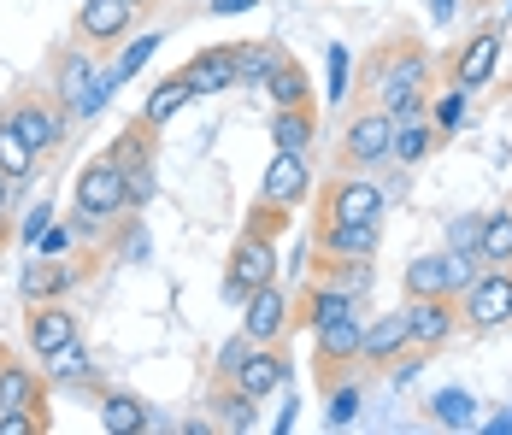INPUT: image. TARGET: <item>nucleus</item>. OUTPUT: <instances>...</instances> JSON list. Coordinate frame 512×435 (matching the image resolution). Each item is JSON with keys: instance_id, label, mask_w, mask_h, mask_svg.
I'll return each mask as SVG.
<instances>
[{"instance_id": "1", "label": "nucleus", "mask_w": 512, "mask_h": 435, "mask_svg": "<svg viewBox=\"0 0 512 435\" xmlns=\"http://www.w3.org/2000/svg\"><path fill=\"white\" fill-rule=\"evenodd\" d=\"M365 83L383 112H407V106H430V83H436V59L418 36H395L365 59Z\"/></svg>"}, {"instance_id": "2", "label": "nucleus", "mask_w": 512, "mask_h": 435, "mask_svg": "<svg viewBox=\"0 0 512 435\" xmlns=\"http://www.w3.org/2000/svg\"><path fill=\"white\" fill-rule=\"evenodd\" d=\"M48 89H53V100H59V106H65V112H71L77 124H89V118L101 112L106 100H112V89H118V77L95 65V48L71 42V48H59V53H53Z\"/></svg>"}, {"instance_id": "3", "label": "nucleus", "mask_w": 512, "mask_h": 435, "mask_svg": "<svg viewBox=\"0 0 512 435\" xmlns=\"http://www.w3.org/2000/svg\"><path fill=\"white\" fill-rule=\"evenodd\" d=\"M6 118L18 124V136L36 147V159H53L59 147L71 142V130H77V118L53 100V89H18V95H6Z\"/></svg>"}, {"instance_id": "4", "label": "nucleus", "mask_w": 512, "mask_h": 435, "mask_svg": "<svg viewBox=\"0 0 512 435\" xmlns=\"http://www.w3.org/2000/svg\"><path fill=\"white\" fill-rule=\"evenodd\" d=\"M342 171H377L395 159V112H383L377 100H359L342 124V142H336Z\"/></svg>"}, {"instance_id": "5", "label": "nucleus", "mask_w": 512, "mask_h": 435, "mask_svg": "<svg viewBox=\"0 0 512 435\" xmlns=\"http://www.w3.org/2000/svg\"><path fill=\"white\" fill-rule=\"evenodd\" d=\"M383 206H389V194L377 177H336V183H324L318 194V224H383Z\"/></svg>"}, {"instance_id": "6", "label": "nucleus", "mask_w": 512, "mask_h": 435, "mask_svg": "<svg viewBox=\"0 0 512 435\" xmlns=\"http://www.w3.org/2000/svg\"><path fill=\"white\" fill-rule=\"evenodd\" d=\"M71 206L101 212V218H130V177L118 171V159H112V153L83 159V171L71 177Z\"/></svg>"}, {"instance_id": "7", "label": "nucleus", "mask_w": 512, "mask_h": 435, "mask_svg": "<svg viewBox=\"0 0 512 435\" xmlns=\"http://www.w3.org/2000/svg\"><path fill=\"white\" fill-rule=\"evenodd\" d=\"M265 283H277V236H254V230H242L236 247H230V271H224V283L218 294L230 300V306H242L254 289Z\"/></svg>"}, {"instance_id": "8", "label": "nucleus", "mask_w": 512, "mask_h": 435, "mask_svg": "<svg viewBox=\"0 0 512 435\" xmlns=\"http://www.w3.org/2000/svg\"><path fill=\"white\" fill-rule=\"evenodd\" d=\"M112 159H118V171L130 177V212H142L148 200H154V159H159V130L142 118V124H124L118 136H112V147H106Z\"/></svg>"}, {"instance_id": "9", "label": "nucleus", "mask_w": 512, "mask_h": 435, "mask_svg": "<svg viewBox=\"0 0 512 435\" xmlns=\"http://www.w3.org/2000/svg\"><path fill=\"white\" fill-rule=\"evenodd\" d=\"M359 353H365V318H359V312L336 318V324H324V330H312V365H318V388L342 383V377L359 365Z\"/></svg>"}, {"instance_id": "10", "label": "nucleus", "mask_w": 512, "mask_h": 435, "mask_svg": "<svg viewBox=\"0 0 512 435\" xmlns=\"http://www.w3.org/2000/svg\"><path fill=\"white\" fill-rule=\"evenodd\" d=\"M295 330V294L283 283H265L242 300V336L254 347H283V336Z\"/></svg>"}, {"instance_id": "11", "label": "nucleus", "mask_w": 512, "mask_h": 435, "mask_svg": "<svg viewBox=\"0 0 512 435\" xmlns=\"http://www.w3.org/2000/svg\"><path fill=\"white\" fill-rule=\"evenodd\" d=\"M460 312L471 330H501L512 324V265H483L477 283L460 294Z\"/></svg>"}, {"instance_id": "12", "label": "nucleus", "mask_w": 512, "mask_h": 435, "mask_svg": "<svg viewBox=\"0 0 512 435\" xmlns=\"http://www.w3.org/2000/svg\"><path fill=\"white\" fill-rule=\"evenodd\" d=\"M401 312H407L412 353H436V347L465 324V312H460V300H454V294H407V306H401Z\"/></svg>"}, {"instance_id": "13", "label": "nucleus", "mask_w": 512, "mask_h": 435, "mask_svg": "<svg viewBox=\"0 0 512 435\" xmlns=\"http://www.w3.org/2000/svg\"><path fill=\"white\" fill-rule=\"evenodd\" d=\"M501 30H471L454 59H448V89H465V95H477V89H489L495 83V71H501Z\"/></svg>"}, {"instance_id": "14", "label": "nucleus", "mask_w": 512, "mask_h": 435, "mask_svg": "<svg viewBox=\"0 0 512 435\" xmlns=\"http://www.w3.org/2000/svg\"><path fill=\"white\" fill-rule=\"evenodd\" d=\"M71 341H83V330H77V312H71L65 300L24 306V353H30V359H53V353L71 347Z\"/></svg>"}, {"instance_id": "15", "label": "nucleus", "mask_w": 512, "mask_h": 435, "mask_svg": "<svg viewBox=\"0 0 512 435\" xmlns=\"http://www.w3.org/2000/svg\"><path fill=\"white\" fill-rule=\"evenodd\" d=\"M83 265H71V259H59V253H36L30 265H24V277H18V294H24V306H42V300H71V294L83 289Z\"/></svg>"}, {"instance_id": "16", "label": "nucleus", "mask_w": 512, "mask_h": 435, "mask_svg": "<svg viewBox=\"0 0 512 435\" xmlns=\"http://www.w3.org/2000/svg\"><path fill=\"white\" fill-rule=\"evenodd\" d=\"M136 24V6L130 0H83L77 6V42L83 48H118Z\"/></svg>"}, {"instance_id": "17", "label": "nucleus", "mask_w": 512, "mask_h": 435, "mask_svg": "<svg viewBox=\"0 0 512 435\" xmlns=\"http://www.w3.org/2000/svg\"><path fill=\"white\" fill-rule=\"evenodd\" d=\"M259 200H271V206H307L312 200V165L307 153H271V165H265V177H259Z\"/></svg>"}, {"instance_id": "18", "label": "nucleus", "mask_w": 512, "mask_h": 435, "mask_svg": "<svg viewBox=\"0 0 512 435\" xmlns=\"http://www.w3.org/2000/svg\"><path fill=\"white\" fill-rule=\"evenodd\" d=\"M12 406H48V365H30L12 347H0V412Z\"/></svg>"}, {"instance_id": "19", "label": "nucleus", "mask_w": 512, "mask_h": 435, "mask_svg": "<svg viewBox=\"0 0 512 435\" xmlns=\"http://www.w3.org/2000/svg\"><path fill=\"white\" fill-rule=\"evenodd\" d=\"M377 247H383V224H318L312 230L318 259H377Z\"/></svg>"}, {"instance_id": "20", "label": "nucleus", "mask_w": 512, "mask_h": 435, "mask_svg": "<svg viewBox=\"0 0 512 435\" xmlns=\"http://www.w3.org/2000/svg\"><path fill=\"white\" fill-rule=\"evenodd\" d=\"M407 353H412L407 312H383V318H365V353H359V365L383 371V365H401Z\"/></svg>"}, {"instance_id": "21", "label": "nucleus", "mask_w": 512, "mask_h": 435, "mask_svg": "<svg viewBox=\"0 0 512 435\" xmlns=\"http://www.w3.org/2000/svg\"><path fill=\"white\" fill-rule=\"evenodd\" d=\"M442 142V130H436V118H430V106H407V112H395V165L412 171V165H424L430 153Z\"/></svg>"}, {"instance_id": "22", "label": "nucleus", "mask_w": 512, "mask_h": 435, "mask_svg": "<svg viewBox=\"0 0 512 435\" xmlns=\"http://www.w3.org/2000/svg\"><path fill=\"white\" fill-rule=\"evenodd\" d=\"M48 365V388H59V394H101V365L89 359V347L83 341H71V347H59L53 359H42Z\"/></svg>"}, {"instance_id": "23", "label": "nucleus", "mask_w": 512, "mask_h": 435, "mask_svg": "<svg viewBox=\"0 0 512 435\" xmlns=\"http://www.w3.org/2000/svg\"><path fill=\"white\" fill-rule=\"evenodd\" d=\"M348 312H359V300L342 294L336 283H324V277H312L307 289L295 294V324H307V330H324V324H336Z\"/></svg>"}, {"instance_id": "24", "label": "nucleus", "mask_w": 512, "mask_h": 435, "mask_svg": "<svg viewBox=\"0 0 512 435\" xmlns=\"http://www.w3.org/2000/svg\"><path fill=\"white\" fill-rule=\"evenodd\" d=\"M224 383L248 388L254 400H271L277 388L289 383V359H283V347H248V359H242L236 377H224Z\"/></svg>"}, {"instance_id": "25", "label": "nucleus", "mask_w": 512, "mask_h": 435, "mask_svg": "<svg viewBox=\"0 0 512 435\" xmlns=\"http://www.w3.org/2000/svg\"><path fill=\"white\" fill-rule=\"evenodd\" d=\"M95 406H101V430L106 435H142V430H154L148 400H142V394H130V388H101V394H95Z\"/></svg>"}, {"instance_id": "26", "label": "nucleus", "mask_w": 512, "mask_h": 435, "mask_svg": "<svg viewBox=\"0 0 512 435\" xmlns=\"http://www.w3.org/2000/svg\"><path fill=\"white\" fill-rule=\"evenodd\" d=\"M318 142V106H271V153H312Z\"/></svg>"}, {"instance_id": "27", "label": "nucleus", "mask_w": 512, "mask_h": 435, "mask_svg": "<svg viewBox=\"0 0 512 435\" xmlns=\"http://www.w3.org/2000/svg\"><path fill=\"white\" fill-rule=\"evenodd\" d=\"M206 412H212V424L218 430H236V435H248L259 430V400L248 394V388H236V383H212V394H206Z\"/></svg>"}, {"instance_id": "28", "label": "nucleus", "mask_w": 512, "mask_h": 435, "mask_svg": "<svg viewBox=\"0 0 512 435\" xmlns=\"http://www.w3.org/2000/svg\"><path fill=\"white\" fill-rule=\"evenodd\" d=\"M183 77H189L195 95H224V89H236V48H201L183 65Z\"/></svg>"}, {"instance_id": "29", "label": "nucleus", "mask_w": 512, "mask_h": 435, "mask_svg": "<svg viewBox=\"0 0 512 435\" xmlns=\"http://www.w3.org/2000/svg\"><path fill=\"white\" fill-rule=\"evenodd\" d=\"M189 100H195L189 77H183V71H171V77H159L154 89H148V100H142V118H148L154 130H165V124H171V118H177Z\"/></svg>"}, {"instance_id": "30", "label": "nucleus", "mask_w": 512, "mask_h": 435, "mask_svg": "<svg viewBox=\"0 0 512 435\" xmlns=\"http://www.w3.org/2000/svg\"><path fill=\"white\" fill-rule=\"evenodd\" d=\"M283 59H289V48H283L277 36H271V42H236V83H259V89H265Z\"/></svg>"}, {"instance_id": "31", "label": "nucleus", "mask_w": 512, "mask_h": 435, "mask_svg": "<svg viewBox=\"0 0 512 435\" xmlns=\"http://www.w3.org/2000/svg\"><path fill=\"white\" fill-rule=\"evenodd\" d=\"M265 95H271V106H307L312 100V77H307V65L289 53L277 71H271V83H265Z\"/></svg>"}, {"instance_id": "32", "label": "nucleus", "mask_w": 512, "mask_h": 435, "mask_svg": "<svg viewBox=\"0 0 512 435\" xmlns=\"http://www.w3.org/2000/svg\"><path fill=\"white\" fill-rule=\"evenodd\" d=\"M0 165H6L18 183H30V177H36V165H42V159H36V147L24 142V136H18V124L6 118V100H0Z\"/></svg>"}, {"instance_id": "33", "label": "nucleus", "mask_w": 512, "mask_h": 435, "mask_svg": "<svg viewBox=\"0 0 512 435\" xmlns=\"http://www.w3.org/2000/svg\"><path fill=\"white\" fill-rule=\"evenodd\" d=\"M318 277L336 283L342 294H354V300H365V294L377 289V259H324Z\"/></svg>"}, {"instance_id": "34", "label": "nucleus", "mask_w": 512, "mask_h": 435, "mask_svg": "<svg viewBox=\"0 0 512 435\" xmlns=\"http://www.w3.org/2000/svg\"><path fill=\"white\" fill-rule=\"evenodd\" d=\"M401 289L407 294H454V283H448V253H418L407 265V277H401Z\"/></svg>"}, {"instance_id": "35", "label": "nucleus", "mask_w": 512, "mask_h": 435, "mask_svg": "<svg viewBox=\"0 0 512 435\" xmlns=\"http://www.w3.org/2000/svg\"><path fill=\"white\" fill-rule=\"evenodd\" d=\"M430 418H436L442 430H477V394H471V388H442V394H430Z\"/></svg>"}, {"instance_id": "36", "label": "nucleus", "mask_w": 512, "mask_h": 435, "mask_svg": "<svg viewBox=\"0 0 512 435\" xmlns=\"http://www.w3.org/2000/svg\"><path fill=\"white\" fill-rule=\"evenodd\" d=\"M477 259H483V265H512V206L483 218V247H477Z\"/></svg>"}, {"instance_id": "37", "label": "nucleus", "mask_w": 512, "mask_h": 435, "mask_svg": "<svg viewBox=\"0 0 512 435\" xmlns=\"http://www.w3.org/2000/svg\"><path fill=\"white\" fill-rule=\"evenodd\" d=\"M53 418L48 406H12V412H0V435H48Z\"/></svg>"}, {"instance_id": "38", "label": "nucleus", "mask_w": 512, "mask_h": 435, "mask_svg": "<svg viewBox=\"0 0 512 435\" xmlns=\"http://www.w3.org/2000/svg\"><path fill=\"white\" fill-rule=\"evenodd\" d=\"M324 394H330V400H324L330 424H336V430H348V424L359 418V383H348V377H342V383H330Z\"/></svg>"}, {"instance_id": "39", "label": "nucleus", "mask_w": 512, "mask_h": 435, "mask_svg": "<svg viewBox=\"0 0 512 435\" xmlns=\"http://www.w3.org/2000/svg\"><path fill=\"white\" fill-rule=\"evenodd\" d=\"M289 218H295L289 206H271V200H259V194H254V206H248V224H242V230H254V236H283V230H289Z\"/></svg>"}, {"instance_id": "40", "label": "nucleus", "mask_w": 512, "mask_h": 435, "mask_svg": "<svg viewBox=\"0 0 512 435\" xmlns=\"http://www.w3.org/2000/svg\"><path fill=\"white\" fill-rule=\"evenodd\" d=\"M159 53V36H136V42H118V65H112V77L124 83V77H136L148 59Z\"/></svg>"}, {"instance_id": "41", "label": "nucleus", "mask_w": 512, "mask_h": 435, "mask_svg": "<svg viewBox=\"0 0 512 435\" xmlns=\"http://www.w3.org/2000/svg\"><path fill=\"white\" fill-rule=\"evenodd\" d=\"M448 247L477 259V247H483V212H460V218H448Z\"/></svg>"}, {"instance_id": "42", "label": "nucleus", "mask_w": 512, "mask_h": 435, "mask_svg": "<svg viewBox=\"0 0 512 435\" xmlns=\"http://www.w3.org/2000/svg\"><path fill=\"white\" fill-rule=\"evenodd\" d=\"M430 118H436V130H442V136H454V130L465 124V89H448V95L430 106Z\"/></svg>"}, {"instance_id": "43", "label": "nucleus", "mask_w": 512, "mask_h": 435, "mask_svg": "<svg viewBox=\"0 0 512 435\" xmlns=\"http://www.w3.org/2000/svg\"><path fill=\"white\" fill-rule=\"evenodd\" d=\"M18 189H24V183H18V177H12V171L0 165V247L18 236V230H12V212H18Z\"/></svg>"}, {"instance_id": "44", "label": "nucleus", "mask_w": 512, "mask_h": 435, "mask_svg": "<svg viewBox=\"0 0 512 435\" xmlns=\"http://www.w3.org/2000/svg\"><path fill=\"white\" fill-rule=\"evenodd\" d=\"M53 224H59V218H53V206H48V200H42V206H36V212H30L24 224H18V236H24V242L36 247V242H42V236H48V230H53Z\"/></svg>"}, {"instance_id": "45", "label": "nucleus", "mask_w": 512, "mask_h": 435, "mask_svg": "<svg viewBox=\"0 0 512 435\" xmlns=\"http://www.w3.org/2000/svg\"><path fill=\"white\" fill-rule=\"evenodd\" d=\"M248 347H254V341H248V336L224 341V347H218V365H212V371H218V377H236V365L248 359Z\"/></svg>"}, {"instance_id": "46", "label": "nucleus", "mask_w": 512, "mask_h": 435, "mask_svg": "<svg viewBox=\"0 0 512 435\" xmlns=\"http://www.w3.org/2000/svg\"><path fill=\"white\" fill-rule=\"evenodd\" d=\"M330 100H348V48H330Z\"/></svg>"}, {"instance_id": "47", "label": "nucleus", "mask_w": 512, "mask_h": 435, "mask_svg": "<svg viewBox=\"0 0 512 435\" xmlns=\"http://www.w3.org/2000/svg\"><path fill=\"white\" fill-rule=\"evenodd\" d=\"M218 18H230V12H248V6H259V0H206Z\"/></svg>"}, {"instance_id": "48", "label": "nucleus", "mask_w": 512, "mask_h": 435, "mask_svg": "<svg viewBox=\"0 0 512 435\" xmlns=\"http://www.w3.org/2000/svg\"><path fill=\"white\" fill-rule=\"evenodd\" d=\"M454 6H460V0H430V18H436V24H448V18H454Z\"/></svg>"}, {"instance_id": "49", "label": "nucleus", "mask_w": 512, "mask_h": 435, "mask_svg": "<svg viewBox=\"0 0 512 435\" xmlns=\"http://www.w3.org/2000/svg\"><path fill=\"white\" fill-rule=\"evenodd\" d=\"M489 435H512V412H507V418H495V424H489Z\"/></svg>"}, {"instance_id": "50", "label": "nucleus", "mask_w": 512, "mask_h": 435, "mask_svg": "<svg viewBox=\"0 0 512 435\" xmlns=\"http://www.w3.org/2000/svg\"><path fill=\"white\" fill-rule=\"evenodd\" d=\"M130 6H136V12H154L159 0H130Z\"/></svg>"}, {"instance_id": "51", "label": "nucleus", "mask_w": 512, "mask_h": 435, "mask_svg": "<svg viewBox=\"0 0 512 435\" xmlns=\"http://www.w3.org/2000/svg\"><path fill=\"white\" fill-rule=\"evenodd\" d=\"M507 18H512V0H507Z\"/></svg>"}]
</instances>
